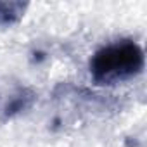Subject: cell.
<instances>
[{"label":"cell","mask_w":147,"mask_h":147,"mask_svg":"<svg viewBox=\"0 0 147 147\" xmlns=\"http://www.w3.org/2000/svg\"><path fill=\"white\" fill-rule=\"evenodd\" d=\"M145 66L142 47L133 40H118L99 49L90 59V75L99 85H111L137 76Z\"/></svg>","instance_id":"1"},{"label":"cell","mask_w":147,"mask_h":147,"mask_svg":"<svg viewBox=\"0 0 147 147\" xmlns=\"http://www.w3.org/2000/svg\"><path fill=\"white\" fill-rule=\"evenodd\" d=\"M28 106V97H23V95H19V97H16L9 106H7V109H5V114L7 116H12V114H16V113H19V111H23L24 107Z\"/></svg>","instance_id":"3"},{"label":"cell","mask_w":147,"mask_h":147,"mask_svg":"<svg viewBox=\"0 0 147 147\" xmlns=\"http://www.w3.org/2000/svg\"><path fill=\"white\" fill-rule=\"evenodd\" d=\"M28 9L23 2H0V26H12L19 23Z\"/></svg>","instance_id":"2"}]
</instances>
